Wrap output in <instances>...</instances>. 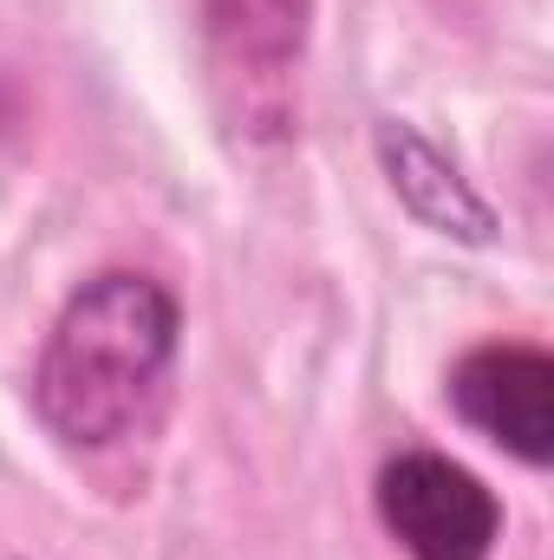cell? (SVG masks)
Listing matches in <instances>:
<instances>
[{"label": "cell", "instance_id": "cell-3", "mask_svg": "<svg viewBox=\"0 0 554 560\" xmlns=\"http://www.w3.org/2000/svg\"><path fill=\"white\" fill-rule=\"evenodd\" d=\"M313 0H203V46L242 131H280Z\"/></svg>", "mask_w": 554, "mask_h": 560}, {"label": "cell", "instance_id": "cell-4", "mask_svg": "<svg viewBox=\"0 0 554 560\" xmlns=\"http://www.w3.org/2000/svg\"><path fill=\"white\" fill-rule=\"evenodd\" d=\"M450 405L476 436L542 469L554 456V359L529 339H483L450 365Z\"/></svg>", "mask_w": 554, "mask_h": 560}, {"label": "cell", "instance_id": "cell-2", "mask_svg": "<svg viewBox=\"0 0 554 560\" xmlns=\"http://www.w3.org/2000/svg\"><path fill=\"white\" fill-rule=\"evenodd\" d=\"M379 522L412 560H489L503 541V502L437 450H405L379 469Z\"/></svg>", "mask_w": 554, "mask_h": 560}, {"label": "cell", "instance_id": "cell-5", "mask_svg": "<svg viewBox=\"0 0 554 560\" xmlns=\"http://www.w3.org/2000/svg\"><path fill=\"white\" fill-rule=\"evenodd\" d=\"M372 150H379V170H385V183H392V196L405 202L412 222H424L430 235L463 242V248H489V242H496V215H489V202L470 189V176L424 138L417 125L385 118V125L372 131Z\"/></svg>", "mask_w": 554, "mask_h": 560}, {"label": "cell", "instance_id": "cell-1", "mask_svg": "<svg viewBox=\"0 0 554 560\" xmlns=\"http://www.w3.org/2000/svg\"><path fill=\"white\" fill-rule=\"evenodd\" d=\"M176 293L138 268L92 275L53 319L33 365V411L66 450H112L176 359Z\"/></svg>", "mask_w": 554, "mask_h": 560}]
</instances>
